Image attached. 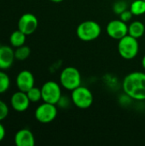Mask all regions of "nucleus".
I'll return each mask as SVG.
<instances>
[{
    "instance_id": "20e7f679",
    "label": "nucleus",
    "mask_w": 145,
    "mask_h": 146,
    "mask_svg": "<svg viewBox=\"0 0 145 146\" xmlns=\"http://www.w3.org/2000/svg\"><path fill=\"white\" fill-rule=\"evenodd\" d=\"M117 50L119 55L126 60L134 59L139 51V43L138 40L129 34L118 40Z\"/></svg>"
},
{
    "instance_id": "a211bd4d",
    "label": "nucleus",
    "mask_w": 145,
    "mask_h": 146,
    "mask_svg": "<svg viewBox=\"0 0 145 146\" xmlns=\"http://www.w3.org/2000/svg\"><path fill=\"white\" fill-rule=\"evenodd\" d=\"M27 97L29 98V100L32 103H37L38 101H40L42 99V92H41V88H38V87H32L30 90H28L26 92Z\"/></svg>"
},
{
    "instance_id": "6ab92c4d",
    "label": "nucleus",
    "mask_w": 145,
    "mask_h": 146,
    "mask_svg": "<svg viewBox=\"0 0 145 146\" xmlns=\"http://www.w3.org/2000/svg\"><path fill=\"white\" fill-rule=\"evenodd\" d=\"M10 80L7 74L0 71V94L4 93L9 88Z\"/></svg>"
},
{
    "instance_id": "9d476101",
    "label": "nucleus",
    "mask_w": 145,
    "mask_h": 146,
    "mask_svg": "<svg viewBox=\"0 0 145 146\" xmlns=\"http://www.w3.org/2000/svg\"><path fill=\"white\" fill-rule=\"evenodd\" d=\"M15 83L19 91L26 92L28 90L34 86V76L28 70H22L17 74Z\"/></svg>"
},
{
    "instance_id": "4468645a",
    "label": "nucleus",
    "mask_w": 145,
    "mask_h": 146,
    "mask_svg": "<svg viewBox=\"0 0 145 146\" xmlns=\"http://www.w3.org/2000/svg\"><path fill=\"white\" fill-rule=\"evenodd\" d=\"M144 33L145 26L141 21H134L128 25V34L137 39L142 38Z\"/></svg>"
},
{
    "instance_id": "423d86ee",
    "label": "nucleus",
    "mask_w": 145,
    "mask_h": 146,
    "mask_svg": "<svg viewBox=\"0 0 145 146\" xmlns=\"http://www.w3.org/2000/svg\"><path fill=\"white\" fill-rule=\"evenodd\" d=\"M61 86V85L53 80L45 82L41 87L42 100L45 103L56 105L62 96Z\"/></svg>"
},
{
    "instance_id": "412c9836",
    "label": "nucleus",
    "mask_w": 145,
    "mask_h": 146,
    "mask_svg": "<svg viewBox=\"0 0 145 146\" xmlns=\"http://www.w3.org/2000/svg\"><path fill=\"white\" fill-rule=\"evenodd\" d=\"M9 115V107L8 105L0 100V121H3Z\"/></svg>"
},
{
    "instance_id": "9b49d317",
    "label": "nucleus",
    "mask_w": 145,
    "mask_h": 146,
    "mask_svg": "<svg viewBox=\"0 0 145 146\" xmlns=\"http://www.w3.org/2000/svg\"><path fill=\"white\" fill-rule=\"evenodd\" d=\"M30 103L31 101L29 100L26 92L21 91L15 92L10 99V104L12 108L17 112L26 111L28 109Z\"/></svg>"
},
{
    "instance_id": "b1692460",
    "label": "nucleus",
    "mask_w": 145,
    "mask_h": 146,
    "mask_svg": "<svg viewBox=\"0 0 145 146\" xmlns=\"http://www.w3.org/2000/svg\"><path fill=\"white\" fill-rule=\"evenodd\" d=\"M141 64H142V67L145 69V55L144 56V57L142 58V62H141Z\"/></svg>"
},
{
    "instance_id": "f8f14e48",
    "label": "nucleus",
    "mask_w": 145,
    "mask_h": 146,
    "mask_svg": "<svg viewBox=\"0 0 145 146\" xmlns=\"http://www.w3.org/2000/svg\"><path fill=\"white\" fill-rule=\"evenodd\" d=\"M15 145L16 146H34L35 138L32 133L28 129L19 130L14 138Z\"/></svg>"
},
{
    "instance_id": "f257e3e1",
    "label": "nucleus",
    "mask_w": 145,
    "mask_h": 146,
    "mask_svg": "<svg viewBox=\"0 0 145 146\" xmlns=\"http://www.w3.org/2000/svg\"><path fill=\"white\" fill-rule=\"evenodd\" d=\"M122 88L125 94L133 100H145V73L134 71L128 74L123 80Z\"/></svg>"
},
{
    "instance_id": "f3484780",
    "label": "nucleus",
    "mask_w": 145,
    "mask_h": 146,
    "mask_svg": "<svg viewBox=\"0 0 145 146\" xmlns=\"http://www.w3.org/2000/svg\"><path fill=\"white\" fill-rule=\"evenodd\" d=\"M31 54V49L30 47L23 44L20 47H17L15 50V57L16 60L19 61H24L26 60Z\"/></svg>"
},
{
    "instance_id": "dca6fc26",
    "label": "nucleus",
    "mask_w": 145,
    "mask_h": 146,
    "mask_svg": "<svg viewBox=\"0 0 145 146\" xmlns=\"http://www.w3.org/2000/svg\"><path fill=\"white\" fill-rule=\"evenodd\" d=\"M133 15L139 16L145 14V1L144 0H134L129 9Z\"/></svg>"
},
{
    "instance_id": "ddd939ff",
    "label": "nucleus",
    "mask_w": 145,
    "mask_h": 146,
    "mask_svg": "<svg viewBox=\"0 0 145 146\" xmlns=\"http://www.w3.org/2000/svg\"><path fill=\"white\" fill-rule=\"evenodd\" d=\"M15 51L8 45L0 46V69H8L14 62Z\"/></svg>"
},
{
    "instance_id": "4be33fe9",
    "label": "nucleus",
    "mask_w": 145,
    "mask_h": 146,
    "mask_svg": "<svg viewBox=\"0 0 145 146\" xmlns=\"http://www.w3.org/2000/svg\"><path fill=\"white\" fill-rule=\"evenodd\" d=\"M120 15V19L121 20V21H125V22H126V23H128L129 21H131V20L132 19V17H133V14L132 13V11L130 10V9H126L125 11H123L121 15Z\"/></svg>"
},
{
    "instance_id": "2eb2a0df",
    "label": "nucleus",
    "mask_w": 145,
    "mask_h": 146,
    "mask_svg": "<svg viewBox=\"0 0 145 146\" xmlns=\"http://www.w3.org/2000/svg\"><path fill=\"white\" fill-rule=\"evenodd\" d=\"M26 35L22 33L21 30H15L14 31L9 37V42L12 46L14 47H20L23 44H25L26 42Z\"/></svg>"
},
{
    "instance_id": "6e6552de",
    "label": "nucleus",
    "mask_w": 145,
    "mask_h": 146,
    "mask_svg": "<svg viewBox=\"0 0 145 146\" xmlns=\"http://www.w3.org/2000/svg\"><path fill=\"white\" fill-rule=\"evenodd\" d=\"M106 33L111 38L120 40L128 34V25L121 19L112 20L106 26Z\"/></svg>"
},
{
    "instance_id": "0eeeda50",
    "label": "nucleus",
    "mask_w": 145,
    "mask_h": 146,
    "mask_svg": "<svg viewBox=\"0 0 145 146\" xmlns=\"http://www.w3.org/2000/svg\"><path fill=\"white\" fill-rule=\"evenodd\" d=\"M57 115V108L56 104L45 103L40 104L37 107L34 116L35 119L43 124H47L52 122Z\"/></svg>"
},
{
    "instance_id": "39448f33",
    "label": "nucleus",
    "mask_w": 145,
    "mask_h": 146,
    "mask_svg": "<svg viewBox=\"0 0 145 146\" xmlns=\"http://www.w3.org/2000/svg\"><path fill=\"white\" fill-rule=\"evenodd\" d=\"M93 94L91 91L84 86H79L71 92V100L73 105L81 110H86L92 105Z\"/></svg>"
},
{
    "instance_id": "f03ea898",
    "label": "nucleus",
    "mask_w": 145,
    "mask_h": 146,
    "mask_svg": "<svg viewBox=\"0 0 145 146\" xmlns=\"http://www.w3.org/2000/svg\"><path fill=\"white\" fill-rule=\"evenodd\" d=\"M102 32L101 26L95 21L88 20L79 23L76 29L77 37L84 42H91L97 39Z\"/></svg>"
},
{
    "instance_id": "a878e982",
    "label": "nucleus",
    "mask_w": 145,
    "mask_h": 146,
    "mask_svg": "<svg viewBox=\"0 0 145 146\" xmlns=\"http://www.w3.org/2000/svg\"><path fill=\"white\" fill-rule=\"evenodd\" d=\"M144 1H145V0H144Z\"/></svg>"
},
{
    "instance_id": "aec40b11",
    "label": "nucleus",
    "mask_w": 145,
    "mask_h": 146,
    "mask_svg": "<svg viewBox=\"0 0 145 146\" xmlns=\"http://www.w3.org/2000/svg\"><path fill=\"white\" fill-rule=\"evenodd\" d=\"M127 3L126 1L123 0H120L115 3L114 6H113V10L116 15H121L123 11H125L126 9H127Z\"/></svg>"
},
{
    "instance_id": "7ed1b4c3",
    "label": "nucleus",
    "mask_w": 145,
    "mask_h": 146,
    "mask_svg": "<svg viewBox=\"0 0 145 146\" xmlns=\"http://www.w3.org/2000/svg\"><path fill=\"white\" fill-rule=\"evenodd\" d=\"M60 85L68 91H73L81 86V74L78 68L69 66L62 69L60 74Z\"/></svg>"
},
{
    "instance_id": "5701e85b",
    "label": "nucleus",
    "mask_w": 145,
    "mask_h": 146,
    "mask_svg": "<svg viewBox=\"0 0 145 146\" xmlns=\"http://www.w3.org/2000/svg\"><path fill=\"white\" fill-rule=\"evenodd\" d=\"M5 128L2 125L1 121H0V142L3 141L4 139V137H5Z\"/></svg>"
},
{
    "instance_id": "1a4fd4ad",
    "label": "nucleus",
    "mask_w": 145,
    "mask_h": 146,
    "mask_svg": "<svg viewBox=\"0 0 145 146\" xmlns=\"http://www.w3.org/2000/svg\"><path fill=\"white\" fill-rule=\"evenodd\" d=\"M38 26L37 17L32 13L23 14L18 21V29L24 33L26 35L33 33Z\"/></svg>"
},
{
    "instance_id": "393cba45",
    "label": "nucleus",
    "mask_w": 145,
    "mask_h": 146,
    "mask_svg": "<svg viewBox=\"0 0 145 146\" xmlns=\"http://www.w3.org/2000/svg\"><path fill=\"white\" fill-rule=\"evenodd\" d=\"M50 1H51V2H53V3H61V2H62L63 0H50Z\"/></svg>"
}]
</instances>
